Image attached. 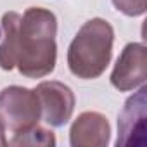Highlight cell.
<instances>
[{"label":"cell","instance_id":"1","mask_svg":"<svg viewBox=\"0 0 147 147\" xmlns=\"http://www.w3.org/2000/svg\"><path fill=\"white\" fill-rule=\"evenodd\" d=\"M0 67L18 71L26 78H43L55 69L57 62V18L43 7H30L2 16Z\"/></svg>","mask_w":147,"mask_h":147},{"label":"cell","instance_id":"2","mask_svg":"<svg viewBox=\"0 0 147 147\" xmlns=\"http://www.w3.org/2000/svg\"><path fill=\"white\" fill-rule=\"evenodd\" d=\"M114 30L102 18L88 19L71 40L67 49V67L82 80H95L111 62Z\"/></svg>","mask_w":147,"mask_h":147},{"label":"cell","instance_id":"3","mask_svg":"<svg viewBox=\"0 0 147 147\" xmlns=\"http://www.w3.org/2000/svg\"><path fill=\"white\" fill-rule=\"evenodd\" d=\"M42 107L35 88L19 85L5 87L0 92V126L9 133H21L38 125Z\"/></svg>","mask_w":147,"mask_h":147},{"label":"cell","instance_id":"4","mask_svg":"<svg viewBox=\"0 0 147 147\" xmlns=\"http://www.w3.org/2000/svg\"><path fill=\"white\" fill-rule=\"evenodd\" d=\"M145 80H147L145 45L142 42L126 43L113 67L111 85L119 92H131L145 85Z\"/></svg>","mask_w":147,"mask_h":147},{"label":"cell","instance_id":"5","mask_svg":"<svg viewBox=\"0 0 147 147\" xmlns=\"http://www.w3.org/2000/svg\"><path fill=\"white\" fill-rule=\"evenodd\" d=\"M35 92L40 100L42 119L47 125L54 128H61L71 119L76 99L67 85L57 80L42 82L36 85Z\"/></svg>","mask_w":147,"mask_h":147},{"label":"cell","instance_id":"6","mask_svg":"<svg viewBox=\"0 0 147 147\" xmlns=\"http://www.w3.org/2000/svg\"><path fill=\"white\" fill-rule=\"evenodd\" d=\"M111 140V125L97 111L82 113L69 128L71 147H107Z\"/></svg>","mask_w":147,"mask_h":147},{"label":"cell","instance_id":"7","mask_svg":"<svg viewBox=\"0 0 147 147\" xmlns=\"http://www.w3.org/2000/svg\"><path fill=\"white\" fill-rule=\"evenodd\" d=\"M145 130V87L131 95L118 118V140L116 145H131L133 133L144 137Z\"/></svg>","mask_w":147,"mask_h":147},{"label":"cell","instance_id":"8","mask_svg":"<svg viewBox=\"0 0 147 147\" xmlns=\"http://www.w3.org/2000/svg\"><path fill=\"white\" fill-rule=\"evenodd\" d=\"M7 145H16V147H23V145H31V147H54L55 145V137L50 130L43 128V126H33L26 131L21 133H14V137L11 140H7Z\"/></svg>","mask_w":147,"mask_h":147},{"label":"cell","instance_id":"9","mask_svg":"<svg viewBox=\"0 0 147 147\" xmlns=\"http://www.w3.org/2000/svg\"><path fill=\"white\" fill-rule=\"evenodd\" d=\"M111 2L128 18H138L145 14V0H111Z\"/></svg>","mask_w":147,"mask_h":147},{"label":"cell","instance_id":"10","mask_svg":"<svg viewBox=\"0 0 147 147\" xmlns=\"http://www.w3.org/2000/svg\"><path fill=\"white\" fill-rule=\"evenodd\" d=\"M7 137H5V130L0 126V147H4V145H7Z\"/></svg>","mask_w":147,"mask_h":147}]
</instances>
